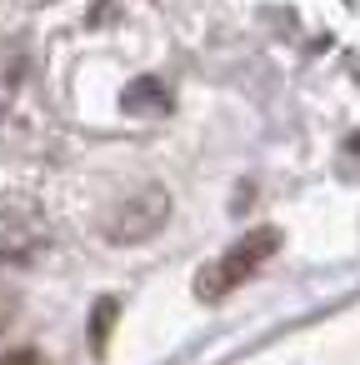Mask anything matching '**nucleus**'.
Wrapping results in <instances>:
<instances>
[{
  "label": "nucleus",
  "instance_id": "f257e3e1",
  "mask_svg": "<svg viewBox=\"0 0 360 365\" xmlns=\"http://www.w3.org/2000/svg\"><path fill=\"white\" fill-rule=\"evenodd\" d=\"M275 245H280V235L275 230H250L245 240H235L210 270H200V280H195V290H200V300H220V295H230L245 275H255L270 255H275Z\"/></svg>",
  "mask_w": 360,
  "mask_h": 365
},
{
  "label": "nucleus",
  "instance_id": "f03ea898",
  "mask_svg": "<svg viewBox=\"0 0 360 365\" xmlns=\"http://www.w3.org/2000/svg\"><path fill=\"white\" fill-rule=\"evenodd\" d=\"M0 365H46L36 350H11V355H0Z\"/></svg>",
  "mask_w": 360,
  "mask_h": 365
}]
</instances>
